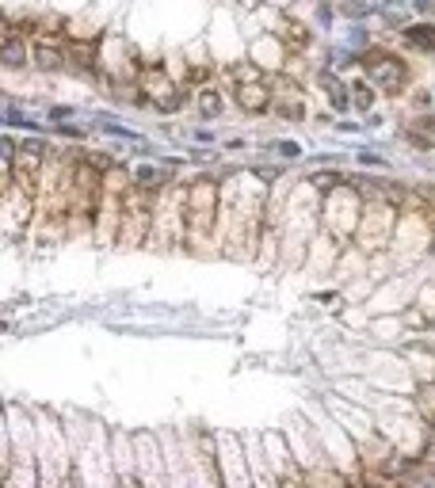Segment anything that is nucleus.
I'll list each match as a JSON object with an SVG mask.
<instances>
[{
  "mask_svg": "<svg viewBox=\"0 0 435 488\" xmlns=\"http://www.w3.org/2000/svg\"><path fill=\"white\" fill-rule=\"evenodd\" d=\"M363 65H366V73H370L382 88H397L401 80H405V69H401L393 58H366Z\"/></svg>",
  "mask_w": 435,
  "mask_h": 488,
  "instance_id": "obj_1",
  "label": "nucleus"
},
{
  "mask_svg": "<svg viewBox=\"0 0 435 488\" xmlns=\"http://www.w3.org/2000/svg\"><path fill=\"white\" fill-rule=\"evenodd\" d=\"M38 61H42V69H53L58 65V53L53 50H38Z\"/></svg>",
  "mask_w": 435,
  "mask_h": 488,
  "instance_id": "obj_4",
  "label": "nucleus"
},
{
  "mask_svg": "<svg viewBox=\"0 0 435 488\" xmlns=\"http://www.w3.org/2000/svg\"><path fill=\"white\" fill-rule=\"evenodd\" d=\"M8 122H12V126H31V122H27L19 111H8Z\"/></svg>",
  "mask_w": 435,
  "mask_h": 488,
  "instance_id": "obj_6",
  "label": "nucleus"
},
{
  "mask_svg": "<svg viewBox=\"0 0 435 488\" xmlns=\"http://www.w3.org/2000/svg\"><path fill=\"white\" fill-rule=\"evenodd\" d=\"M324 80H329V88H332V103H336L340 111H344V107H348V95H344V88H340L332 77H324Z\"/></svg>",
  "mask_w": 435,
  "mask_h": 488,
  "instance_id": "obj_3",
  "label": "nucleus"
},
{
  "mask_svg": "<svg viewBox=\"0 0 435 488\" xmlns=\"http://www.w3.org/2000/svg\"><path fill=\"white\" fill-rule=\"evenodd\" d=\"M275 149H279V153H283V156H298V153H302V149H298L294 141H279Z\"/></svg>",
  "mask_w": 435,
  "mask_h": 488,
  "instance_id": "obj_5",
  "label": "nucleus"
},
{
  "mask_svg": "<svg viewBox=\"0 0 435 488\" xmlns=\"http://www.w3.org/2000/svg\"><path fill=\"white\" fill-rule=\"evenodd\" d=\"M405 38L412 46H420V50H435V27H409Z\"/></svg>",
  "mask_w": 435,
  "mask_h": 488,
  "instance_id": "obj_2",
  "label": "nucleus"
}]
</instances>
